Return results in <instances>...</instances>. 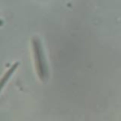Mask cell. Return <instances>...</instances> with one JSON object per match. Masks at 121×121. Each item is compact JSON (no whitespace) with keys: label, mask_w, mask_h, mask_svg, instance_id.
<instances>
[{"label":"cell","mask_w":121,"mask_h":121,"mask_svg":"<svg viewBox=\"0 0 121 121\" xmlns=\"http://www.w3.org/2000/svg\"><path fill=\"white\" fill-rule=\"evenodd\" d=\"M31 44H32V51H33L36 73L42 82H46L49 73H48V67H47V63H46V60H45V56L43 53L41 40L37 37H34L32 38Z\"/></svg>","instance_id":"1"},{"label":"cell","mask_w":121,"mask_h":121,"mask_svg":"<svg viewBox=\"0 0 121 121\" xmlns=\"http://www.w3.org/2000/svg\"><path fill=\"white\" fill-rule=\"evenodd\" d=\"M18 65H19V62H15V63H13L7 71H6V73L4 74V76L1 78V79H0V93H1V91L3 90V88H4V86L6 85V83L8 82V80L10 78V77L12 76V74L14 73V71L16 70V68L18 67Z\"/></svg>","instance_id":"2"}]
</instances>
